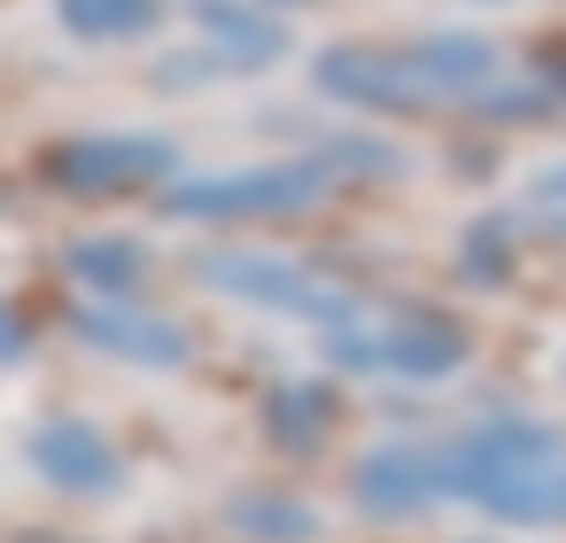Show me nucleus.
<instances>
[{
	"label": "nucleus",
	"instance_id": "5",
	"mask_svg": "<svg viewBox=\"0 0 566 543\" xmlns=\"http://www.w3.org/2000/svg\"><path fill=\"white\" fill-rule=\"evenodd\" d=\"M543 187H551V195H566V171H551V179H543Z\"/></svg>",
	"mask_w": 566,
	"mask_h": 543
},
{
	"label": "nucleus",
	"instance_id": "2",
	"mask_svg": "<svg viewBox=\"0 0 566 543\" xmlns=\"http://www.w3.org/2000/svg\"><path fill=\"white\" fill-rule=\"evenodd\" d=\"M311 195H318L311 171H249V179L179 187V195H164V210H179V218H218V210H295V202H311Z\"/></svg>",
	"mask_w": 566,
	"mask_h": 543
},
{
	"label": "nucleus",
	"instance_id": "4",
	"mask_svg": "<svg viewBox=\"0 0 566 543\" xmlns=\"http://www.w3.org/2000/svg\"><path fill=\"white\" fill-rule=\"evenodd\" d=\"M210 280L249 288V295H272V303H311V311H334V303H326V288H311L303 272H272V264H218Z\"/></svg>",
	"mask_w": 566,
	"mask_h": 543
},
{
	"label": "nucleus",
	"instance_id": "1",
	"mask_svg": "<svg viewBox=\"0 0 566 543\" xmlns=\"http://www.w3.org/2000/svg\"><path fill=\"white\" fill-rule=\"evenodd\" d=\"M171 164V148L156 140H78L63 156H48V179L71 187V195H109V187H140Z\"/></svg>",
	"mask_w": 566,
	"mask_h": 543
},
{
	"label": "nucleus",
	"instance_id": "3",
	"mask_svg": "<svg viewBox=\"0 0 566 543\" xmlns=\"http://www.w3.org/2000/svg\"><path fill=\"white\" fill-rule=\"evenodd\" d=\"M63 24L71 32H109V40H125V32H148L156 24V0H63Z\"/></svg>",
	"mask_w": 566,
	"mask_h": 543
}]
</instances>
